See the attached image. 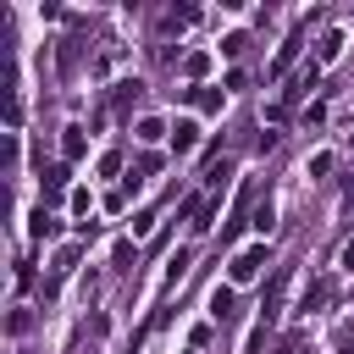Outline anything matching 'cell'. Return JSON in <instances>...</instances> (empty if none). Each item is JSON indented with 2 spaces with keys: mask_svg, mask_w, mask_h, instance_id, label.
I'll list each match as a JSON object with an SVG mask.
<instances>
[{
  "mask_svg": "<svg viewBox=\"0 0 354 354\" xmlns=\"http://www.w3.org/2000/svg\"><path fill=\"white\" fill-rule=\"evenodd\" d=\"M83 149H88V138H83V127H66V133H61V155H66V160H77Z\"/></svg>",
  "mask_w": 354,
  "mask_h": 354,
  "instance_id": "obj_3",
  "label": "cell"
},
{
  "mask_svg": "<svg viewBox=\"0 0 354 354\" xmlns=\"http://www.w3.org/2000/svg\"><path fill=\"white\" fill-rule=\"evenodd\" d=\"M266 266H271V254H266V243H254V249H238L227 271H232V282H254Z\"/></svg>",
  "mask_w": 354,
  "mask_h": 354,
  "instance_id": "obj_1",
  "label": "cell"
},
{
  "mask_svg": "<svg viewBox=\"0 0 354 354\" xmlns=\"http://www.w3.org/2000/svg\"><path fill=\"white\" fill-rule=\"evenodd\" d=\"M50 232H55V221H50L44 210H33V238H50Z\"/></svg>",
  "mask_w": 354,
  "mask_h": 354,
  "instance_id": "obj_11",
  "label": "cell"
},
{
  "mask_svg": "<svg viewBox=\"0 0 354 354\" xmlns=\"http://www.w3.org/2000/svg\"><path fill=\"white\" fill-rule=\"evenodd\" d=\"M72 266H77V249H61V254H55V277H66Z\"/></svg>",
  "mask_w": 354,
  "mask_h": 354,
  "instance_id": "obj_12",
  "label": "cell"
},
{
  "mask_svg": "<svg viewBox=\"0 0 354 354\" xmlns=\"http://www.w3.org/2000/svg\"><path fill=\"white\" fill-rule=\"evenodd\" d=\"M343 266H348V271H354V238H348V243H343Z\"/></svg>",
  "mask_w": 354,
  "mask_h": 354,
  "instance_id": "obj_15",
  "label": "cell"
},
{
  "mask_svg": "<svg viewBox=\"0 0 354 354\" xmlns=\"http://www.w3.org/2000/svg\"><path fill=\"white\" fill-rule=\"evenodd\" d=\"M194 144H199V122H177V127H171V149H177V155H188Z\"/></svg>",
  "mask_w": 354,
  "mask_h": 354,
  "instance_id": "obj_2",
  "label": "cell"
},
{
  "mask_svg": "<svg viewBox=\"0 0 354 354\" xmlns=\"http://www.w3.org/2000/svg\"><path fill=\"white\" fill-rule=\"evenodd\" d=\"M254 227H260V232L271 227V199H260V205H254Z\"/></svg>",
  "mask_w": 354,
  "mask_h": 354,
  "instance_id": "obj_13",
  "label": "cell"
},
{
  "mask_svg": "<svg viewBox=\"0 0 354 354\" xmlns=\"http://www.w3.org/2000/svg\"><path fill=\"white\" fill-rule=\"evenodd\" d=\"M183 94H188L199 111H221V94H216V88H183Z\"/></svg>",
  "mask_w": 354,
  "mask_h": 354,
  "instance_id": "obj_5",
  "label": "cell"
},
{
  "mask_svg": "<svg viewBox=\"0 0 354 354\" xmlns=\"http://www.w3.org/2000/svg\"><path fill=\"white\" fill-rule=\"evenodd\" d=\"M61 188H66V166H44V194L55 199Z\"/></svg>",
  "mask_w": 354,
  "mask_h": 354,
  "instance_id": "obj_7",
  "label": "cell"
},
{
  "mask_svg": "<svg viewBox=\"0 0 354 354\" xmlns=\"http://www.w3.org/2000/svg\"><path fill=\"white\" fill-rule=\"evenodd\" d=\"M337 50H343V33H326V39H321V61H332Z\"/></svg>",
  "mask_w": 354,
  "mask_h": 354,
  "instance_id": "obj_10",
  "label": "cell"
},
{
  "mask_svg": "<svg viewBox=\"0 0 354 354\" xmlns=\"http://www.w3.org/2000/svg\"><path fill=\"white\" fill-rule=\"evenodd\" d=\"M210 315H216V321L232 315V288H216V293H210Z\"/></svg>",
  "mask_w": 354,
  "mask_h": 354,
  "instance_id": "obj_6",
  "label": "cell"
},
{
  "mask_svg": "<svg viewBox=\"0 0 354 354\" xmlns=\"http://www.w3.org/2000/svg\"><path fill=\"white\" fill-rule=\"evenodd\" d=\"M293 55H299V33H293V39H288V44H282V50H277V61H271V72H282V66H288V61H293Z\"/></svg>",
  "mask_w": 354,
  "mask_h": 354,
  "instance_id": "obj_8",
  "label": "cell"
},
{
  "mask_svg": "<svg viewBox=\"0 0 354 354\" xmlns=\"http://www.w3.org/2000/svg\"><path fill=\"white\" fill-rule=\"evenodd\" d=\"M337 354H354V332H343V337H337Z\"/></svg>",
  "mask_w": 354,
  "mask_h": 354,
  "instance_id": "obj_14",
  "label": "cell"
},
{
  "mask_svg": "<svg viewBox=\"0 0 354 354\" xmlns=\"http://www.w3.org/2000/svg\"><path fill=\"white\" fill-rule=\"evenodd\" d=\"M155 166H160V160H155V155H144V160L133 166V177H127V188H144V183L155 177ZM127 188H122V194H127Z\"/></svg>",
  "mask_w": 354,
  "mask_h": 354,
  "instance_id": "obj_4",
  "label": "cell"
},
{
  "mask_svg": "<svg viewBox=\"0 0 354 354\" xmlns=\"http://www.w3.org/2000/svg\"><path fill=\"white\" fill-rule=\"evenodd\" d=\"M243 44H249L243 33H227V39H221V55H243Z\"/></svg>",
  "mask_w": 354,
  "mask_h": 354,
  "instance_id": "obj_9",
  "label": "cell"
},
{
  "mask_svg": "<svg viewBox=\"0 0 354 354\" xmlns=\"http://www.w3.org/2000/svg\"><path fill=\"white\" fill-rule=\"evenodd\" d=\"M343 205H348V210H354V183H348V188H343Z\"/></svg>",
  "mask_w": 354,
  "mask_h": 354,
  "instance_id": "obj_16",
  "label": "cell"
}]
</instances>
